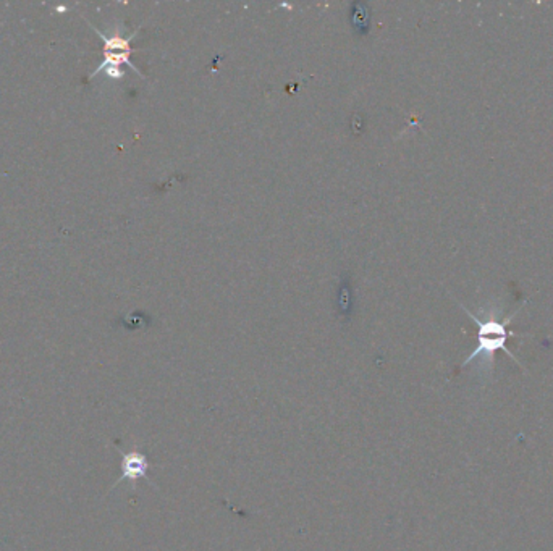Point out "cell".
I'll return each instance as SVG.
<instances>
[{"instance_id": "1", "label": "cell", "mask_w": 553, "mask_h": 551, "mask_svg": "<svg viewBox=\"0 0 553 551\" xmlns=\"http://www.w3.org/2000/svg\"><path fill=\"white\" fill-rule=\"evenodd\" d=\"M460 305H461V309L465 310L469 317H471L474 325L478 327V346H475L471 355H469L465 361L461 362V365H460L461 369H465L466 365H469L474 361H479V370L480 372H484L485 380H489V377L493 372V362H495V355L498 351L507 352V355L513 359L516 364H520L522 367L520 359L507 348V341L510 338L527 337V335H520V333L508 330V327L511 325V322H513L515 317L520 314L522 305L516 310H513V313H511L510 315L505 317V319H502V310H500V308H497V305H489V308L483 309L479 315L473 314L471 310L465 308L463 304H460Z\"/></svg>"}, {"instance_id": "2", "label": "cell", "mask_w": 553, "mask_h": 551, "mask_svg": "<svg viewBox=\"0 0 553 551\" xmlns=\"http://www.w3.org/2000/svg\"><path fill=\"white\" fill-rule=\"evenodd\" d=\"M117 450L120 451L122 454V476L118 477V481L114 483L115 488L120 485L122 482H130L133 483L132 487L135 488L136 483H138L139 481H147L151 482L149 478V467H152V464L147 461V456L142 451H138V450H132V451H122L120 448L117 446ZM151 485H154L151 482Z\"/></svg>"}]
</instances>
